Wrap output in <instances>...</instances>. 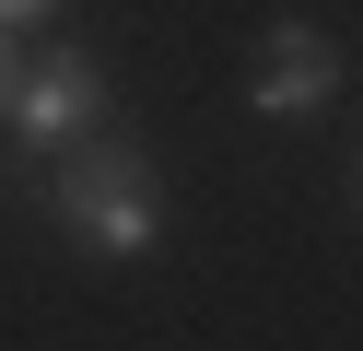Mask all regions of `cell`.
I'll use <instances>...</instances> for the list:
<instances>
[{"mask_svg": "<svg viewBox=\"0 0 363 351\" xmlns=\"http://www.w3.org/2000/svg\"><path fill=\"white\" fill-rule=\"evenodd\" d=\"M94 117H106V70L82 59V47H48V59L24 70V94H12V140H35V152H71Z\"/></svg>", "mask_w": 363, "mask_h": 351, "instance_id": "7a4b0ae2", "label": "cell"}, {"mask_svg": "<svg viewBox=\"0 0 363 351\" xmlns=\"http://www.w3.org/2000/svg\"><path fill=\"white\" fill-rule=\"evenodd\" d=\"M340 94V47L316 35V23H269V59H258V82H246V106L258 117H316Z\"/></svg>", "mask_w": 363, "mask_h": 351, "instance_id": "3957f363", "label": "cell"}, {"mask_svg": "<svg viewBox=\"0 0 363 351\" xmlns=\"http://www.w3.org/2000/svg\"><path fill=\"white\" fill-rule=\"evenodd\" d=\"M0 82H12V70H0Z\"/></svg>", "mask_w": 363, "mask_h": 351, "instance_id": "5b68a950", "label": "cell"}, {"mask_svg": "<svg viewBox=\"0 0 363 351\" xmlns=\"http://www.w3.org/2000/svg\"><path fill=\"white\" fill-rule=\"evenodd\" d=\"M0 23H48V0H0Z\"/></svg>", "mask_w": 363, "mask_h": 351, "instance_id": "277c9868", "label": "cell"}, {"mask_svg": "<svg viewBox=\"0 0 363 351\" xmlns=\"http://www.w3.org/2000/svg\"><path fill=\"white\" fill-rule=\"evenodd\" d=\"M48 211H59V234H71L82 257H141V246H152V223H164L141 140H118V129H82L71 152H59Z\"/></svg>", "mask_w": 363, "mask_h": 351, "instance_id": "6da1fadb", "label": "cell"}]
</instances>
